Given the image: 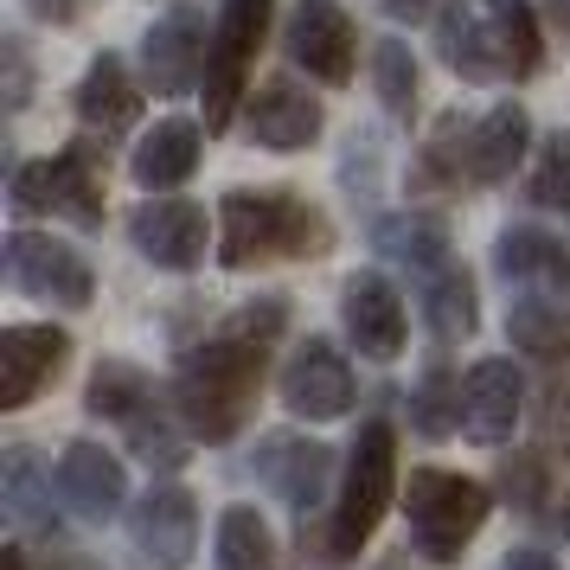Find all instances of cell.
Listing matches in <instances>:
<instances>
[{
	"mask_svg": "<svg viewBox=\"0 0 570 570\" xmlns=\"http://www.w3.org/2000/svg\"><path fill=\"white\" fill-rule=\"evenodd\" d=\"M276 334H283V302H250L237 321H225V334H212L199 353L180 360L174 404L199 442H232L244 430L263 391V353Z\"/></svg>",
	"mask_w": 570,
	"mask_h": 570,
	"instance_id": "1",
	"label": "cell"
},
{
	"mask_svg": "<svg viewBox=\"0 0 570 570\" xmlns=\"http://www.w3.org/2000/svg\"><path fill=\"white\" fill-rule=\"evenodd\" d=\"M436 52L455 78L519 83L544 58L539 13L525 0H449L436 13Z\"/></svg>",
	"mask_w": 570,
	"mask_h": 570,
	"instance_id": "2",
	"label": "cell"
},
{
	"mask_svg": "<svg viewBox=\"0 0 570 570\" xmlns=\"http://www.w3.org/2000/svg\"><path fill=\"white\" fill-rule=\"evenodd\" d=\"M334 244L327 232V218L308 206V199H295L283 186H237L225 193V206H218V263L225 269H250V263H283V257H321Z\"/></svg>",
	"mask_w": 570,
	"mask_h": 570,
	"instance_id": "3",
	"label": "cell"
},
{
	"mask_svg": "<svg viewBox=\"0 0 570 570\" xmlns=\"http://www.w3.org/2000/svg\"><path fill=\"white\" fill-rule=\"evenodd\" d=\"M391 488H397V436H391L385 416H372L353 442V455H346V481H340V513H334V539H327V558H353L372 532H379V519L391 507Z\"/></svg>",
	"mask_w": 570,
	"mask_h": 570,
	"instance_id": "4",
	"label": "cell"
},
{
	"mask_svg": "<svg viewBox=\"0 0 570 570\" xmlns=\"http://www.w3.org/2000/svg\"><path fill=\"white\" fill-rule=\"evenodd\" d=\"M404 507H411V539H416V551H423L430 564H455L462 544L474 539V532L488 525V513H493V500H488L481 481L442 474V468H416Z\"/></svg>",
	"mask_w": 570,
	"mask_h": 570,
	"instance_id": "5",
	"label": "cell"
},
{
	"mask_svg": "<svg viewBox=\"0 0 570 570\" xmlns=\"http://www.w3.org/2000/svg\"><path fill=\"white\" fill-rule=\"evenodd\" d=\"M13 212H65L71 225H104V167L90 148L13 167Z\"/></svg>",
	"mask_w": 570,
	"mask_h": 570,
	"instance_id": "6",
	"label": "cell"
},
{
	"mask_svg": "<svg viewBox=\"0 0 570 570\" xmlns=\"http://www.w3.org/2000/svg\"><path fill=\"white\" fill-rule=\"evenodd\" d=\"M7 276H13L20 295L52 302V308H90V295H97L90 263H83L71 244L39 237V232H13L7 237Z\"/></svg>",
	"mask_w": 570,
	"mask_h": 570,
	"instance_id": "7",
	"label": "cell"
},
{
	"mask_svg": "<svg viewBox=\"0 0 570 570\" xmlns=\"http://www.w3.org/2000/svg\"><path fill=\"white\" fill-rule=\"evenodd\" d=\"M283 404L308 423H334L353 411V365L340 360L334 340H302L283 365Z\"/></svg>",
	"mask_w": 570,
	"mask_h": 570,
	"instance_id": "8",
	"label": "cell"
},
{
	"mask_svg": "<svg viewBox=\"0 0 570 570\" xmlns=\"http://www.w3.org/2000/svg\"><path fill=\"white\" fill-rule=\"evenodd\" d=\"M288 58L321 83H353V65H360V32L340 13L334 0H302L288 13Z\"/></svg>",
	"mask_w": 570,
	"mask_h": 570,
	"instance_id": "9",
	"label": "cell"
},
{
	"mask_svg": "<svg viewBox=\"0 0 570 570\" xmlns=\"http://www.w3.org/2000/svg\"><path fill=\"white\" fill-rule=\"evenodd\" d=\"M129 539L148 564L180 570L186 558H193V544H199V507H193V493L186 488H148L129 513Z\"/></svg>",
	"mask_w": 570,
	"mask_h": 570,
	"instance_id": "10",
	"label": "cell"
},
{
	"mask_svg": "<svg viewBox=\"0 0 570 570\" xmlns=\"http://www.w3.org/2000/svg\"><path fill=\"white\" fill-rule=\"evenodd\" d=\"M71 360L65 327H7L0 334V411H20L52 385Z\"/></svg>",
	"mask_w": 570,
	"mask_h": 570,
	"instance_id": "11",
	"label": "cell"
},
{
	"mask_svg": "<svg viewBox=\"0 0 570 570\" xmlns=\"http://www.w3.org/2000/svg\"><path fill=\"white\" fill-rule=\"evenodd\" d=\"M206 65H212V46L186 7L167 13V20H155L148 39H141V78H148L155 97H186L193 83L206 78Z\"/></svg>",
	"mask_w": 570,
	"mask_h": 570,
	"instance_id": "12",
	"label": "cell"
},
{
	"mask_svg": "<svg viewBox=\"0 0 570 570\" xmlns=\"http://www.w3.org/2000/svg\"><path fill=\"white\" fill-rule=\"evenodd\" d=\"M525 416V379L513 360H481L462 379V430L468 442H507Z\"/></svg>",
	"mask_w": 570,
	"mask_h": 570,
	"instance_id": "13",
	"label": "cell"
},
{
	"mask_svg": "<svg viewBox=\"0 0 570 570\" xmlns=\"http://www.w3.org/2000/svg\"><path fill=\"white\" fill-rule=\"evenodd\" d=\"M129 237L155 269H193V263H206V212L193 206V199H148V206H135Z\"/></svg>",
	"mask_w": 570,
	"mask_h": 570,
	"instance_id": "14",
	"label": "cell"
},
{
	"mask_svg": "<svg viewBox=\"0 0 570 570\" xmlns=\"http://www.w3.org/2000/svg\"><path fill=\"white\" fill-rule=\"evenodd\" d=\"M340 314H346V340L360 346V360H397L404 353V295L379 269H360L340 288Z\"/></svg>",
	"mask_w": 570,
	"mask_h": 570,
	"instance_id": "15",
	"label": "cell"
},
{
	"mask_svg": "<svg viewBox=\"0 0 570 570\" xmlns=\"http://www.w3.org/2000/svg\"><path fill=\"white\" fill-rule=\"evenodd\" d=\"M321 104H314L302 83L288 78H269L263 90H250V109H244V135L269 148V155H295V148H308L314 135H321Z\"/></svg>",
	"mask_w": 570,
	"mask_h": 570,
	"instance_id": "16",
	"label": "cell"
},
{
	"mask_svg": "<svg viewBox=\"0 0 570 570\" xmlns=\"http://www.w3.org/2000/svg\"><path fill=\"white\" fill-rule=\"evenodd\" d=\"M58 488H65V500H71L78 519H116L122 500H129V474H122V462H116L109 449L71 442L65 462H58Z\"/></svg>",
	"mask_w": 570,
	"mask_h": 570,
	"instance_id": "17",
	"label": "cell"
},
{
	"mask_svg": "<svg viewBox=\"0 0 570 570\" xmlns=\"http://www.w3.org/2000/svg\"><path fill=\"white\" fill-rule=\"evenodd\" d=\"M135 116H141V83L129 78V65L116 52L90 58V71H83V83H78V122L90 135L116 141V135L135 129Z\"/></svg>",
	"mask_w": 570,
	"mask_h": 570,
	"instance_id": "18",
	"label": "cell"
},
{
	"mask_svg": "<svg viewBox=\"0 0 570 570\" xmlns=\"http://www.w3.org/2000/svg\"><path fill=\"white\" fill-rule=\"evenodd\" d=\"M263 481L283 493L295 513H314L321 507V493H327V481H334V455L321 449V442L308 436H269L263 442Z\"/></svg>",
	"mask_w": 570,
	"mask_h": 570,
	"instance_id": "19",
	"label": "cell"
},
{
	"mask_svg": "<svg viewBox=\"0 0 570 570\" xmlns=\"http://www.w3.org/2000/svg\"><path fill=\"white\" fill-rule=\"evenodd\" d=\"M525 148H532V116L519 104H493L468 129V180H481V186L513 180V167L525 160Z\"/></svg>",
	"mask_w": 570,
	"mask_h": 570,
	"instance_id": "20",
	"label": "cell"
},
{
	"mask_svg": "<svg viewBox=\"0 0 570 570\" xmlns=\"http://www.w3.org/2000/svg\"><path fill=\"white\" fill-rule=\"evenodd\" d=\"M199 148H206L199 122H180V116L155 122V129L135 141V160H129L135 186H148V193H174V186H186L193 180V167H199Z\"/></svg>",
	"mask_w": 570,
	"mask_h": 570,
	"instance_id": "21",
	"label": "cell"
},
{
	"mask_svg": "<svg viewBox=\"0 0 570 570\" xmlns=\"http://www.w3.org/2000/svg\"><path fill=\"white\" fill-rule=\"evenodd\" d=\"M493 263H500V276L519 288H539V295H551V288L570 283V257L558 237L532 232V225H513V232H500V244H493Z\"/></svg>",
	"mask_w": 570,
	"mask_h": 570,
	"instance_id": "22",
	"label": "cell"
},
{
	"mask_svg": "<svg viewBox=\"0 0 570 570\" xmlns=\"http://www.w3.org/2000/svg\"><path fill=\"white\" fill-rule=\"evenodd\" d=\"M372 244H379V257L404 263V269L430 276V283H436L442 269H449V232H442L436 218H423V212H397V218H379Z\"/></svg>",
	"mask_w": 570,
	"mask_h": 570,
	"instance_id": "23",
	"label": "cell"
},
{
	"mask_svg": "<svg viewBox=\"0 0 570 570\" xmlns=\"http://www.w3.org/2000/svg\"><path fill=\"white\" fill-rule=\"evenodd\" d=\"M218 570H276V539L257 507H225L218 519Z\"/></svg>",
	"mask_w": 570,
	"mask_h": 570,
	"instance_id": "24",
	"label": "cell"
},
{
	"mask_svg": "<svg viewBox=\"0 0 570 570\" xmlns=\"http://www.w3.org/2000/svg\"><path fill=\"white\" fill-rule=\"evenodd\" d=\"M0 507H7L13 525H46L52 500H46V474H39L32 449H7V462H0Z\"/></svg>",
	"mask_w": 570,
	"mask_h": 570,
	"instance_id": "25",
	"label": "cell"
},
{
	"mask_svg": "<svg viewBox=\"0 0 570 570\" xmlns=\"http://www.w3.org/2000/svg\"><path fill=\"white\" fill-rule=\"evenodd\" d=\"M269 20H276V0H225L218 7V32H212V52L250 65L257 46L269 39Z\"/></svg>",
	"mask_w": 570,
	"mask_h": 570,
	"instance_id": "26",
	"label": "cell"
},
{
	"mask_svg": "<svg viewBox=\"0 0 570 570\" xmlns=\"http://www.w3.org/2000/svg\"><path fill=\"white\" fill-rule=\"evenodd\" d=\"M423 308H430L436 340H449V346H455V340H468V334H474V321H481V314H474V283H468V269H455V263H449L436 283H430Z\"/></svg>",
	"mask_w": 570,
	"mask_h": 570,
	"instance_id": "27",
	"label": "cell"
},
{
	"mask_svg": "<svg viewBox=\"0 0 570 570\" xmlns=\"http://www.w3.org/2000/svg\"><path fill=\"white\" fill-rule=\"evenodd\" d=\"M372 83H379V104L391 116H411L416 109V58L404 39H379V52H372Z\"/></svg>",
	"mask_w": 570,
	"mask_h": 570,
	"instance_id": "28",
	"label": "cell"
},
{
	"mask_svg": "<svg viewBox=\"0 0 570 570\" xmlns=\"http://www.w3.org/2000/svg\"><path fill=\"white\" fill-rule=\"evenodd\" d=\"M507 327H513V346H525V353H558L570 340L564 308H558L551 295H525V302L507 314Z\"/></svg>",
	"mask_w": 570,
	"mask_h": 570,
	"instance_id": "29",
	"label": "cell"
},
{
	"mask_svg": "<svg viewBox=\"0 0 570 570\" xmlns=\"http://www.w3.org/2000/svg\"><path fill=\"white\" fill-rule=\"evenodd\" d=\"M141 404H148V379H141L135 365H122V360L97 365V379H90V411L97 416H122V423H129Z\"/></svg>",
	"mask_w": 570,
	"mask_h": 570,
	"instance_id": "30",
	"label": "cell"
},
{
	"mask_svg": "<svg viewBox=\"0 0 570 570\" xmlns=\"http://www.w3.org/2000/svg\"><path fill=\"white\" fill-rule=\"evenodd\" d=\"M129 449L135 455H148V462L174 468L186 455V436L180 423H174V411H160V404H141V411L129 416Z\"/></svg>",
	"mask_w": 570,
	"mask_h": 570,
	"instance_id": "31",
	"label": "cell"
},
{
	"mask_svg": "<svg viewBox=\"0 0 570 570\" xmlns=\"http://www.w3.org/2000/svg\"><path fill=\"white\" fill-rule=\"evenodd\" d=\"M462 423V385L449 379V372H430L423 385H416V430L423 436H449Z\"/></svg>",
	"mask_w": 570,
	"mask_h": 570,
	"instance_id": "32",
	"label": "cell"
},
{
	"mask_svg": "<svg viewBox=\"0 0 570 570\" xmlns=\"http://www.w3.org/2000/svg\"><path fill=\"white\" fill-rule=\"evenodd\" d=\"M532 199L551 212H570V129H558L544 141L539 167H532Z\"/></svg>",
	"mask_w": 570,
	"mask_h": 570,
	"instance_id": "33",
	"label": "cell"
},
{
	"mask_svg": "<svg viewBox=\"0 0 570 570\" xmlns=\"http://www.w3.org/2000/svg\"><path fill=\"white\" fill-rule=\"evenodd\" d=\"M32 90V71H27V52H20V39H7V104L20 109Z\"/></svg>",
	"mask_w": 570,
	"mask_h": 570,
	"instance_id": "34",
	"label": "cell"
},
{
	"mask_svg": "<svg viewBox=\"0 0 570 570\" xmlns=\"http://www.w3.org/2000/svg\"><path fill=\"white\" fill-rule=\"evenodd\" d=\"M78 7H83V0H27V13H32V20H46V27H71V20H78Z\"/></svg>",
	"mask_w": 570,
	"mask_h": 570,
	"instance_id": "35",
	"label": "cell"
},
{
	"mask_svg": "<svg viewBox=\"0 0 570 570\" xmlns=\"http://www.w3.org/2000/svg\"><path fill=\"white\" fill-rule=\"evenodd\" d=\"M385 13L397 27H416V20H430L436 13V0H385Z\"/></svg>",
	"mask_w": 570,
	"mask_h": 570,
	"instance_id": "36",
	"label": "cell"
},
{
	"mask_svg": "<svg viewBox=\"0 0 570 570\" xmlns=\"http://www.w3.org/2000/svg\"><path fill=\"white\" fill-rule=\"evenodd\" d=\"M500 570H558V564H551L544 551H507V558H500Z\"/></svg>",
	"mask_w": 570,
	"mask_h": 570,
	"instance_id": "37",
	"label": "cell"
},
{
	"mask_svg": "<svg viewBox=\"0 0 570 570\" xmlns=\"http://www.w3.org/2000/svg\"><path fill=\"white\" fill-rule=\"evenodd\" d=\"M539 13L551 20V32H558V39H570V0H539Z\"/></svg>",
	"mask_w": 570,
	"mask_h": 570,
	"instance_id": "38",
	"label": "cell"
},
{
	"mask_svg": "<svg viewBox=\"0 0 570 570\" xmlns=\"http://www.w3.org/2000/svg\"><path fill=\"white\" fill-rule=\"evenodd\" d=\"M0 570H27V558L20 551H0Z\"/></svg>",
	"mask_w": 570,
	"mask_h": 570,
	"instance_id": "39",
	"label": "cell"
}]
</instances>
